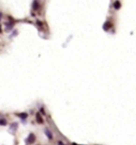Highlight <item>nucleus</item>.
<instances>
[{"mask_svg":"<svg viewBox=\"0 0 136 145\" xmlns=\"http://www.w3.org/2000/svg\"><path fill=\"white\" fill-rule=\"evenodd\" d=\"M58 144H59V145H65V144H64V143H63V142H59Z\"/></svg>","mask_w":136,"mask_h":145,"instance_id":"nucleus-11","label":"nucleus"},{"mask_svg":"<svg viewBox=\"0 0 136 145\" xmlns=\"http://www.w3.org/2000/svg\"><path fill=\"white\" fill-rule=\"evenodd\" d=\"M7 125V121L4 118H0V126H5Z\"/></svg>","mask_w":136,"mask_h":145,"instance_id":"nucleus-7","label":"nucleus"},{"mask_svg":"<svg viewBox=\"0 0 136 145\" xmlns=\"http://www.w3.org/2000/svg\"><path fill=\"white\" fill-rule=\"evenodd\" d=\"M1 32H2V30H1V27H0V33H1Z\"/></svg>","mask_w":136,"mask_h":145,"instance_id":"nucleus-13","label":"nucleus"},{"mask_svg":"<svg viewBox=\"0 0 136 145\" xmlns=\"http://www.w3.org/2000/svg\"><path fill=\"white\" fill-rule=\"evenodd\" d=\"M13 28V24L10 23V24H7V30H10V29H12Z\"/></svg>","mask_w":136,"mask_h":145,"instance_id":"nucleus-10","label":"nucleus"},{"mask_svg":"<svg viewBox=\"0 0 136 145\" xmlns=\"http://www.w3.org/2000/svg\"><path fill=\"white\" fill-rule=\"evenodd\" d=\"M17 116L20 118H22V120H25V118H27L28 114H27V113H17Z\"/></svg>","mask_w":136,"mask_h":145,"instance_id":"nucleus-6","label":"nucleus"},{"mask_svg":"<svg viewBox=\"0 0 136 145\" xmlns=\"http://www.w3.org/2000/svg\"><path fill=\"white\" fill-rule=\"evenodd\" d=\"M114 8H115V10H119L121 8V2L120 1H115L114 2Z\"/></svg>","mask_w":136,"mask_h":145,"instance_id":"nucleus-4","label":"nucleus"},{"mask_svg":"<svg viewBox=\"0 0 136 145\" xmlns=\"http://www.w3.org/2000/svg\"><path fill=\"white\" fill-rule=\"evenodd\" d=\"M36 122L38 123V124H43V118L39 113H36Z\"/></svg>","mask_w":136,"mask_h":145,"instance_id":"nucleus-5","label":"nucleus"},{"mask_svg":"<svg viewBox=\"0 0 136 145\" xmlns=\"http://www.w3.org/2000/svg\"><path fill=\"white\" fill-rule=\"evenodd\" d=\"M111 28H112V23H110V21H106V23L103 25V30L104 31H108Z\"/></svg>","mask_w":136,"mask_h":145,"instance_id":"nucleus-2","label":"nucleus"},{"mask_svg":"<svg viewBox=\"0 0 136 145\" xmlns=\"http://www.w3.org/2000/svg\"><path fill=\"white\" fill-rule=\"evenodd\" d=\"M1 17H2V14H1V12H0V19H1Z\"/></svg>","mask_w":136,"mask_h":145,"instance_id":"nucleus-12","label":"nucleus"},{"mask_svg":"<svg viewBox=\"0 0 136 145\" xmlns=\"http://www.w3.org/2000/svg\"><path fill=\"white\" fill-rule=\"evenodd\" d=\"M38 7H39V3L37 2V1H34V2H33V9L37 10L38 9Z\"/></svg>","mask_w":136,"mask_h":145,"instance_id":"nucleus-8","label":"nucleus"},{"mask_svg":"<svg viewBox=\"0 0 136 145\" xmlns=\"http://www.w3.org/2000/svg\"><path fill=\"white\" fill-rule=\"evenodd\" d=\"M45 133H46V136H47V138L49 139V140H51V139L53 138V136H52V133H51L50 131H49V129L48 128H46L45 129Z\"/></svg>","mask_w":136,"mask_h":145,"instance_id":"nucleus-3","label":"nucleus"},{"mask_svg":"<svg viewBox=\"0 0 136 145\" xmlns=\"http://www.w3.org/2000/svg\"><path fill=\"white\" fill-rule=\"evenodd\" d=\"M17 128V124L16 123H14V124H12V128H11V131H14L15 129Z\"/></svg>","mask_w":136,"mask_h":145,"instance_id":"nucleus-9","label":"nucleus"},{"mask_svg":"<svg viewBox=\"0 0 136 145\" xmlns=\"http://www.w3.org/2000/svg\"><path fill=\"white\" fill-rule=\"evenodd\" d=\"M34 141H35V136L33 133H30L29 137L27 138V140H26V143H27V144H33Z\"/></svg>","mask_w":136,"mask_h":145,"instance_id":"nucleus-1","label":"nucleus"}]
</instances>
